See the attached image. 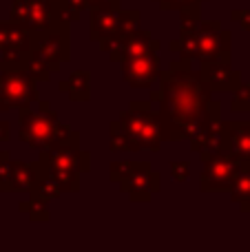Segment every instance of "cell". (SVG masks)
Returning a JSON list of instances; mask_svg holds the SVG:
<instances>
[{"mask_svg": "<svg viewBox=\"0 0 250 252\" xmlns=\"http://www.w3.org/2000/svg\"><path fill=\"white\" fill-rule=\"evenodd\" d=\"M219 146L239 161H250V122H219Z\"/></svg>", "mask_w": 250, "mask_h": 252, "instance_id": "5bb4252c", "label": "cell"}, {"mask_svg": "<svg viewBox=\"0 0 250 252\" xmlns=\"http://www.w3.org/2000/svg\"><path fill=\"white\" fill-rule=\"evenodd\" d=\"M20 210H25L27 215H29L31 221H49V208H47V201L38 199V197L31 195L29 201H22L20 206H18Z\"/></svg>", "mask_w": 250, "mask_h": 252, "instance_id": "ffe728a7", "label": "cell"}, {"mask_svg": "<svg viewBox=\"0 0 250 252\" xmlns=\"http://www.w3.org/2000/svg\"><path fill=\"white\" fill-rule=\"evenodd\" d=\"M120 64H122V80L131 84L133 89H151L155 80L159 78V71H162L157 49L133 53V56H122Z\"/></svg>", "mask_w": 250, "mask_h": 252, "instance_id": "9c48e42d", "label": "cell"}, {"mask_svg": "<svg viewBox=\"0 0 250 252\" xmlns=\"http://www.w3.org/2000/svg\"><path fill=\"white\" fill-rule=\"evenodd\" d=\"M91 11V22H89V35L95 40L97 44H104L113 38L115 29H118L120 20V9L100 7V9H89Z\"/></svg>", "mask_w": 250, "mask_h": 252, "instance_id": "9a60e30c", "label": "cell"}, {"mask_svg": "<svg viewBox=\"0 0 250 252\" xmlns=\"http://www.w3.org/2000/svg\"><path fill=\"white\" fill-rule=\"evenodd\" d=\"M118 124L122 128L126 151H159L162 146V122L159 113L153 109L151 100H135L131 102L128 111H124L118 118Z\"/></svg>", "mask_w": 250, "mask_h": 252, "instance_id": "277c9868", "label": "cell"}, {"mask_svg": "<svg viewBox=\"0 0 250 252\" xmlns=\"http://www.w3.org/2000/svg\"><path fill=\"white\" fill-rule=\"evenodd\" d=\"M60 91L69 93V100L73 102H87L91 97V75L87 71H73L64 82H60Z\"/></svg>", "mask_w": 250, "mask_h": 252, "instance_id": "e0dca14e", "label": "cell"}, {"mask_svg": "<svg viewBox=\"0 0 250 252\" xmlns=\"http://www.w3.org/2000/svg\"><path fill=\"white\" fill-rule=\"evenodd\" d=\"M118 184L131 201H151V195L159 190V175L151 168L149 161H133V168Z\"/></svg>", "mask_w": 250, "mask_h": 252, "instance_id": "8fae6325", "label": "cell"}, {"mask_svg": "<svg viewBox=\"0 0 250 252\" xmlns=\"http://www.w3.org/2000/svg\"><path fill=\"white\" fill-rule=\"evenodd\" d=\"M228 192L230 201H235V204H244V201L250 199V161H242Z\"/></svg>", "mask_w": 250, "mask_h": 252, "instance_id": "d6986e66", "label": "cell"}, {"mask_svg": "<svg viewBox=\"0 0 250 252\" xmlns=\"http://www.w3.org/2000/svg\"><path fill=\"white\" fill-rule=\"evenodd\" d=\"M230 18L239 22L246 31H250V9H235V11H230Z\"/></svg>", "mask_w": 250, "mask_h": 252, "instance_id": "484cf974", "label": "cell"}, {"mask_svg": "<svg viewBox=\"0 0 250 252\" xmlns=\"http://www.w3.org/2000/svg\"><path fill=\"white\" fill-rule=\"evenodd\" d=\"M9 137H11V124L7 120H0V148L9 142Z\"/></svg>", "mask_w": 250, "mask_h": 252, "instance_id": "83f0119b", "label": "cell"}, {"mask_svg": "<svg viewBox=\"0 0 250 252\" xmlns=\"http://www.w3.org/2000/svg\"><path fill=\"white\" fill-rule=\"evenodd\" d=\"M18 124H20V142L35 151L60 146L78 133L58 120L56 111H51V104L47 100H38V111L20 109Z\"/></svg>", "mask_w": 250, "mask_h": 252, "instance_id": "3957f363", "label": "cell"}, {"mask_svg": "<svg viewBox=\"0 0 250 252\" xmlns=\"http://www.w3.org/2000/svg\"><path fill=\"white\" fill-rule=\"evenodd\" d=\"M230 109L233 111H250V82H242L233 91Z\"/></svg>", "mask_w": 250, "mask_h": 252, "instance_id": "7402d4cb", "label": "cell"}, {"mask_svg": "<svg viewBox=\"0 0 250 252\" xmlns=\"http://www.w3.org/2000/svg\"><path fill=\"white\" fill-rule=\"evenodd\" d=\"M159 4V9L164 11H180V13H195L202 16V4H193L188 0H153Z\"/></svg>", "mask_w": 250, "mask_h": 252, "instance_id": "44dd1931", "label": "cell"}, {"mask_svg": "<svg viewBox=\"0 0 250 252\" xmlns=\"http://www.w3.org/2000/svg\"><path fill=\"white\" fill-rule=\"evenodd\" d=\"M159 122L164 142L188 139L208 115L213 89L202 73L190 69L188 58L173 60L166 71H159Z\"/></svg>", "mask_w": 250, "mask_h": 252, "instance_id": "6da1fadb", "label": "cell"}, {"mask_svg": "<svg viewBox=\"0 0 250 252\" xmlns=\"http://www.w3.org/2000/svg\"><path fill=\"white\" fill-rule=\"evenodd\" d=\"M22 60H0V111L29 109L40 100L38 84Z\"/></svg>", "mask_w": 250, "mask_h": 252, "instance_id": "5b68a950", "label": "cell"}, {"mask_svg": "<svg viewBox=\"0 0 250 252\" xmlns=\"http://www.w3.org/2000/svg\"><path fill=\"white\" fill-rule=\"evenodd\" d=\"M100 7L120 9V0H87V9H100Z\"/></svg>", "mask_w": 250, "mask_h": 252, "instance_id": "4316f807", "label": "cell"}, {"mask_svg": "<svg viewBox=\"0 0 250 252\" xmlns=\"http://www.w3.org/2000/svg\"><path fill=\"white\" fill-rule=\"evenodd\" d=\"M0 190L11 192V155L9 151L0 153Z\"/></svg>", "mask_w": 250, "mask_h": 252, "instance_id": "603a6c76", "label": "cell"}, {"mask_svg": "<svg viewBox=\"0 0 250 252\" xmlns=\"http://www.w3.org/2000/svg\"><path fill=\"white\" fill-rule=\"evenodd\" d=\"M151 49H159V42L153 40V35H151L149 29H140V27H135V29L131 31V35H128L126 44H124L122 56L144 53V51H151Z\"/></svg>", "mask_w": 250, "mask_h": 252, "instance_id": "ac0fdd59", "label": "cell"}, {"mask_svg": "<svg viewBox=\"0 0 250 252\" xmlns=\"http://www.w3.org/2000/svg\"><path fill=\"white\" fill-rule=\"evenodd\" d=\"M239 208H242L244 213H250V199H248V201H244V204H239Z\"/></svg>", "mask_w": 250, "mask_h": 252, "instance_id": "f1b7e54d", "label": "cell"}, {"mask_svg": "<svg viewBox=\"0 0 250 252\" xmlns=\"http://www.w3.org/2000/svg\"><path fill=\"white\" fill-rule=\"evenodd\" d=\"M190 175L188 161H171V177L175 182H186Z\"/></svg>", "mask_w": 250, "mask_h": 252, "instance_id": "cb8c5ba5", "label": "cell"}, {"mask_svg": "<svg viewBox=\"0 0 250 252\" xmlns=\"http://www.w3.org/2000/svg\"><path fill=\"white\" fill-rule=\"evenodd\" d=\"M31 35H33V42L29 49V58L44 64L51 73H58L62 62L69 60V25L56 22L47 31Z\"/></svg>", "mask_w": 250, "mask_h": 252, "instance_id": "8992f818", "label": "cell"}, {"mask_svg": "<svg viewBox=\"0 0 250 252\" xmlns=\"http://www.w3.org/2000/svg\"><path fill=\"white\" fill-rule=\"evenodd\" d=\"M204 161L202 179H199V188L204 192H224L230 188L235 175H237L242 161L233 155L230 151L221 146H215L211 151L199 153Z\"/></svg>", "mask_w": 250, "mask_h": 252, "instance_id": "52a82bcc", "label": "cell"}, {"mask_svg": "<svg viewBox=\"0 0 250 252\" xmlns=\"http://www.w3.org/2000/svg\"><path fill=\"white\" fill-rule=\"evenodd\" d=\"M89 161H91V157L87 151L80 148V133H75L60 146L40 151L38 168L44 170L62 192H78L80 175L89 170Z\"/></svg>", "mask_w": 250, "mask_h": 252, "instance_id": "7a4b0ae2", "label": "cell"}, {"mask_svg": "<svg viewBox=\"0 0 250 252\" xmlns=\"http://www.w3.org/2000/svg\"><path fill=\"white\" fill-rule=\"evenodd\" d=\"M131 168H133V161H113V164H111V173H109L111 175V182L118 184Z\"/></svg>", "mask_w": 250, "mask_h": 252, "instance_id": "d4e9b609", "label": "cell"}, {"mask_svg": "<svg viewBox=\"0 0 250 252\" xmlns=\"http://www.w3.org/2000/svg\"><path fill=\"white\" fill-rule=\"evenodd\" d=\"M199 73H202V78L206 80L213 91H235L242 84L239 71H233V66H230V56L204 60Z\"/></svg>", "mask_w": 250, "mask_h": 252, "instance_id": "7c38bea8", "label": "cell"}, {"mask_svg": "<svg viewBox=\"0 0 250 252\" xmlns=\"http://www.w3.org/2000/svg\"><path fill=\"white\" fill-rule=\"evenodd\" d=\"M35 179H38V161L27 164L11 159V192H31Z\"/></svg>", "mask_w": 250, "mask_h": 252, "instance_id": "2e32d148", "label": "cell"}, {"mask_svg": "<svg viewBox=\"0 0 250 252\" xmlns=\"http://www.w3.org/2000/svg\"><path fill=\"white\" fill-rule=\"evenodd\" d=\"M221 56H230V31H226L219 20L199 22L193 40V60L197 58L199 62H204Z\"/></svg>", "mask_w": 250, "mask_h": 252, "instance_id": "30bf717a", "label": "cell"}, {"mask_svg": "<svg viewBox=\"0 0 250 252\" xmlns=\"http://www.w3.org/2000/svg\"><path fill=\"white\" fill-rule=\"evenodd\" d=\"M11 22L29 33H40L56 25V2L51 0H13Z\"/></svg>", "mask_w": 250, "mask_h": 252, "instance_id": "ba28073f", "label": "cell"}, {"mask_svg": "<svg viewBox=\"0 0 250 252\" xmlns=\"http://www.w3.org/2000/svg\"><path fill=\"white\" fill-rule=\"evenodd\" d=\"M51 2H60V0H51Z\"/></svg>", "mask_w": 250, "mask_h": 252, "instance_id": "f546056e", "label": "cell"}, {"mask_svg": "<svg viewBox=\"0 0 250 252\" xmlns=\"http://www.w3.org/2000/svg\"><path fill=\"white\" fill-rule=\"evenodd\" d=\"M33 35L16 22H0V60H22L29 53Z\"/></svg>", "mask_w": 250, "mask_h": 252, "instance_id": "4fadbf2b", "label": "cell"}]
</instances>
